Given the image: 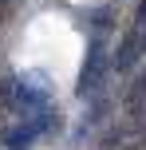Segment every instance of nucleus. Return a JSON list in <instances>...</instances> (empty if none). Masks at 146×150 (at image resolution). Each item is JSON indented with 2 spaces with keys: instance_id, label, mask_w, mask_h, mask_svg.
Masks as SVG:
<instances>
[{
  "instance_id": "1",
  "label": "nucleus",
  "mask_w": 146,
  "mask_h": 150,
  "mask_svg": "<svg viewBox=\"0 0 146 150\" xmlns=\"http://www.w3.org/2000/svg\"><path fill=\"white\" fill-rule=\"evenodd\" d=\"M103 75H107V47H103V40H91L87 59H83V71H79V87H75V95L87 99V95L103 83Z\"/></svg>"
},
{
  "instance_id": "2",
  "label": "nucleus",
  "mask_w": 146,
  "mask_h": 150,
  "mask_svg": "<svg viewBox=\"0 0 146 150\" xmlns=\"http://www.w3.org/2000/svg\"><path fill=\"white\" fill-rule=\"evenodd\" d=\"M142 40H146L142 32L130 28V32L123 36V44H118V52H115V59H111V67H115V71H130L134 59H138V52H142Z\"/></svg>"
},
{
  "instance_id": "3",
  "label": "nucleus",
  "mask_w": 146,
  "mask_h": 150,
  "mask_svg": "<svg viewBox=\"0 0 146 150\" xmlns=\"http://www.w3.org/2000/svg\"><path fill=\"white\" fill-rule=\"evenodd\" d=\"M39 134H44V127H39V119H28L24 127H12V130L4 134V150H28V146L36 142Z\"/></svg>"
},
{
  "instance_id": "4",
  "label": "nucleus",
  "mask_w": 146,
  "mask_h": 150,
  "mask_svg": "<svg viewBox=\"0 0 146 150\" xmlns=\"http://www.w3.org/2000/svg\"><path fill=\"white\" fill-rule=\"evenodd\" d=\"M142 99H146V67L138 71V79H134V83H130V91H126V107H130V111H138Z\"/></svg>"
}]
</instances>
